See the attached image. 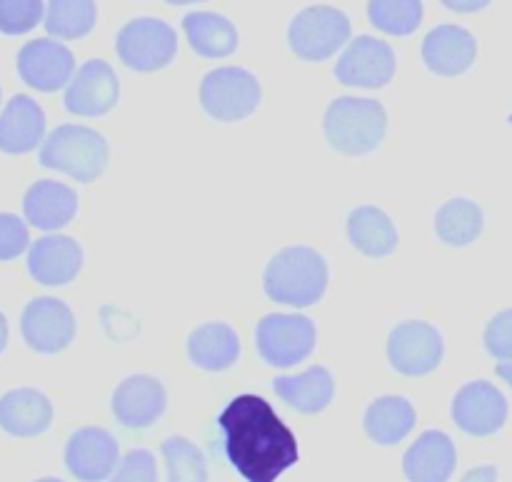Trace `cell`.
<instances>
[{
    "instance_id": "obj_1",
    "label": "cell",
    "mask_w": 512,
    "mask_h": 482,
    "mask_svg": "<svg viewBox=\"0 0 512 482\" xmlns=\"http://www.w3.org/2000/svg\"><path fill=\"white\" fill-rule=\"evenodd\" d=\"M218 425L230 465L248 482H275L300 460L295 435L260 395L245 393L230 400Z\"/></svg>"
},
{
    "instance_id": "obj_2",
    "label": "cell",
    "mask_w": 512,
    "mask_h": 482,
    "mask_svg": "<svg viewBox=\"0 0 512 482\" xmlns=\"http://www.w3.org/2000/svg\"><path fill=\"white\" fill-rule=\"evenodd\" d=\"M328 263L308 245H290L275 253L265 265V295L290 308H310L328 290Z\"/></svg>"
},
{
    "instance_id": "obj_3",
    "label": "cell",
    "mask_w": 512,
    "mask_h": 482,
    "mask_svg": "<svg viewBox=\"0 0 512 482\" xmlns=\"http://www.w3.org/2000/svg\"><path fill=\"white\" fill-rule=\"evenodd\" d=\"M325 140L340 155L360 158L383 143L388 130V113L373 98H335L325 110Z\"/></svg>"
},
{
    "instance_id": "obj_4",
    "label": "cell",
    "mask_w": 512,
    "mask_h": 482,
    "mask_svg": "<svg viewBox=\"0 0 512 482\" xmlns=\"http://www.w3.org/2000/svg\"><path fill=\"white\" fill-rule=\"evenodd\" d=\"M108 140L85 125H58L40 148V165L70 175L78 183H93L108 168Z\"/></svg>"
},
{
    "instance_id": "obj_5",
    "label": "cell",
    "mask_w": 512,
    "mask_h": 482,
    "mask_svg": "<svg viewBox=\"0 0 512 482\" xmlns=\"http://www.w3.org/2000/svg\"><path fill=\"white\" fill-rule=\"evenodd\" d=\"M263 90L250 70L228 68L210 70L200 83V105L210 118L220 123H238L258 110Z\"/></svg>"
},
{
    "instance_id": "obj_6",
    "label": "cell",
    "mask_w": 512,
    "mask_h": 482,
    "mask_svg": "<svg viewBox=\"0 0 512 482\" xmlns=\"http://www.w3.org/2000/svg\"><path fill=\"white\" fill-rule=\"evenodd\" d=\"M350 40V20L330 5H310L300 10L288 28L290 50L300 60L323 63Z\"/></svg>"
},
{
    "instance_id": "obj_7",
    "label": "cell",
    "mask_w": 512,
    "mask_h": 482,
    "mask_svg": "<svg viewBox=\"0 0 512 482\" xmlns=\"http://www.w3.org/2000/svg\"><path fill=\"white\" fill-rule=\"evenodd\" d=\"M318 343V328L305 315H265L255 328L260 358L273 368H293L303 363Z\"/></svg>"
},
{
    "instance_id": "obj_8",
    "label": "cell",
    "mask_w": 512,
    "mask_h": 482,
    "mask_svg": "<svg viewBox=\"0 0 512 482\" xmlns=\"http://www.w3.org/2000/svg\"><path fill=\"white\" fill-rule=\"evenodd\" d=\"M115 50L125 68L155 73L173 63L178 55V35L160 18H135L118 33Z\"/></svg>"
},
{
    "instance_id": "obj_9",
    "label": "cell",
    "mask_w": 512,
    "mask_h": 482,
    "mask_svg": "<svg viewBox=\"0 0 512 482\" xmlns=\"http://www.w3.org/2000/svg\"><path fill=\"white\" fill-rule=\"evenodd\" d=\"M445 343L435 325L425 320H405L388 338V360L405 378H423L443 363Z\"/></svg>"
},
{
    "instance_id": "obj_10",
    "label": "cell",
    "mask_w": 512,
    "mask_h": 482,
    "mask_svg": "<svg viewBox=\"0 0 512 482\" xmlns=\"http://www.w3.org/2000/svg\"><path fill=\"white\" fill-rule=\"evenodd\" d=\"M20 333L30 350L55 355L75 338V315L68 303L58 298H35L20 315Z\"/></svg>"
},
{
    "instance_id": "obj_11",
    "label": "cell",
    "mask_w": 512,
    "mask_h": 482,
    "mask_svg": "<svg viewBox=\"0 0 512 482\" xmlns=\"http://www.w3.org/2000/svg\"><path fill=\"white\" fill-rule=\"evenodd\" d=\"M395 75V53L385 40L358 35L335 65V78L350 88H383Z\"/></svg>"
},
{
    "instance_id": "obj_12",
    "label": "cell",
    "mask_w": 512,
    "mask_h": 482,
    "mask_svg": "<svg viewBox=\"0 0 512 482\" xmlns=\"http://www.w3.org/2000/svg\"><path fill=\"white\" fill-rule=\"evenodd\" d=\"M508 400L488 380L463 385L453 398V423L473 438L495 435L508 420Z\"/></svg>"
},
{
    "instance_id": "obj_13",
    "label": "cell",
    "mask_w": 512,
    "mask_h": 482,
    "mask_svg": "<svg viewBox=\"0 0 512 482\" xmlns=\"http://www.w3.org/2000/svg\"><path fill=\"white\" fill-rule=\"evenodd\" d=\"M120 83L105 60H88L65 88V110L80 118H100L118 105Z\"/></svg>"
},
{
    "instance_id": "obj_14",
    "label": "cell",
    "mask_w": 512,
    "mask_h": 482,
    "mask_svg": "<svg viewBox=\"0 0 512 482\" xmlns=\"http://www.w3.org/2000/svg\"><path fill=\"white\" fill-rule=\"evenodd\" d=\"M18 73L30 88L40 93H55L73 80L75 58L58 40H30L18 53Z\"/></svg>"
},
{
    "instance_id": "obj_15",
    "label": "cell",
    "mask_w": 512,
    "mask_h": 482,
    "mask_svg": "<svg viewBox=\"0 0 512 482\" xmlns=\"http://www.w3.org/2000/svg\"><path fill=\"white\" fill-rule=\"evenodd\" d=\"M118 440L103 428H83L70 435L65 445V465L80 482H100L113 478L118 470Z\"/></svg>"
},
{
    "instance_id": "obj_16",
    "label": "cell",
    "mask_w": 512,
    "mask_h": 482,
    "mask_svg": "<svg viewBox=\"0 0 512 482\" xmlns=\"http://www.w3.org/2000/svg\"><path fill=\"white\" fill-rule=\"evenodd\" d=\"M168 405L163 383L153 375H130L115 388L110 408L115 420L125 428L143 430L158 423Z\"/></svg>"
},
{
    "instance_id": "obj_17",
    "label": "cell",
    "mask_w": 512,
    "mask_h": 482,
    "mask_svg": "<svg viewBox=\"0 0 512 482\" xmlns=\"http://www.w3.org/2000/svg\"><path fill=\"white\" fill-rule=\"evenodd\" d=\"M83 268V248L68 235H45L30 245L28 273L35 283L58 288L78 278Z\"/></svg>"
},
{
    "instance_id": "obj_18",
    "label": "cell",
    "mask_w": 512,
    "mask_h": 482,
    "mask_svg": "<svg viewBox=\"0 0 512 482\" xmlns=\"http://www.w3.org/2000/svg\"><path fill=\"white\" fill-rule=\"evenodd\" d=\"M478 58V43L473 33L460 25H438L423 40V60L430 73L455 78L470 70Z\"/></svg>"
},
{
    "instance_id": "obj_19",
    "label": "cell",
    "mask_w": 512,
    "mask_h": 482,
    "mask_svg": "<svg viewBox=\"0 0 512 482\" xmlns=\"http://www.w3.org/2000/svg\"><path fill=\"white\" fill-rule=\"evenodd\" d=\"M23 213L33 228L53 233L65 228L78 213V195L58 180H38L23 198Z\"/></svg>"
},
{
    "instance_id": "obj_20",
    "label": "cell",
    "mask_w": 512,
    "mask_h": 482,
    "mask_svg": "<svg viewBox=\"0 0 512 482\" xmlns=\"http://www.w3.org/2000/svg\"><path fill=\"white\" fill-rule=\"evenodd\" d=\"M458 465L453 440L440 430H428L408 448L403 458L405 478L410 482H448Z\"/></svg>"
},
{
    "instance_id": "obj_21",
    "label": "cell",
    "mask_w": 512,
    "mask_h": 482,
    "mask_svg": "<svg viewBox=\"0 0 512 482\" xmlns=\"http://www.w3.org/2000/svg\"><path fill=\"white\" fill-rule=\"evenodd\" d=\"M45 138V113L28 95H15L0 115V150L23 155L38 148Z\"/></svg>"
},
{
    "instance_id": "obj_22",
    "label": "cell",
    "mask_w": 512,
    "mask_h": 482,
    "mask_svg": "<svg viewBox=\"0 0 512 482\" xmlns=\"http://www.w3.org/2000/svg\"><path fill=\"white\" fill-rule=\"evenodd\" d=\"M53 423V405L40 390L18 388L0 398V428L15 438L43 435Z\"/></svg>"
},
{
    "instance_id": "obj_23",
    "label": "cell",
    "mask_w": 512,
    "mask_h": 482,
    "mask_svg": "<svg viewBox=\"0 0 512 482\" xmlns=\"http://www.w3.org/2000/svg\"><path fill=\"white\" fill-rule=\"evenodd\" d=\"M273 390L288 408L303 415H318L333 403L335 380L328 368L313 365L303 375H283L273 380Z\"/></svg>"
},
{
    "instance_id": "obj_24",
    "label": "cell",
    "mask_w": 512,
    "mask_h": 482,
    "mask_svg": "<svg viewBox=\"0 0 512 482\" xmlns=\"http://www.w3.org/2000/svg\"><path fill=\"white\" fill-rule=\"evenodd\" d=\"M190 363L208 373H223L240 358L238 333L228 323H205L188 338Z\"/></svg>"
},
{
    "instance_id": "obj_25",
    "label": "cell",
    "mask_w": 512,
    "mask_h": 482,
    "mask_svg": "<svg viewBox=\"0 0 512 482\" xmlns=\"http://www.w3.org/2000/svg\"><path fill=\"white\" fill-rule=\"evenodd\" d=\"M348 240L358 253L380 260L398 248V228L385 210L363 205L348 215Z\"/></svg>"
},
{
    "instance_id": "obj_26",
    "label": "cell",
    "mask_w": 512,
    "mask_h": 482,
    "mask_svg": "<svg viewBox=\"0 0 512 482\" xmlns=\"http://www.w3.org/2000/svg\"><path fill=\"white\" fill-rule=\"evenodd\" d=\"M183 30L190 48L203 58H228L238 48V30L225 15L208 10L188 13L183 18Z\"/></svg>"
},
{
    "instance_id": "obj_27",
    "label": "cell",
    "mask_w": 512,
    "mask_h": 482,
    "mask_svg": "<svg viewBox=\"0 0 512 482\" xmlns=\"http://www.w3.org/2000/svg\"><path fill=\"white\" fill-rule=\"evenodd\" d=\"M415 428V408L400 395H383L365 410V433L378 445H398Z\"/></svg>"
},
{
    "instance_id": "obj_28",
    "label": "cell",
    "mask_w": 512,
    "mask_h": 482,
    "mask_svg": "<svg viewBox=\"0 0 512 482\" xmlns=\"http://www.w3.org/2000/svg\"><path fill=\"white\" fill-rule=\"evenodd\" d=\"M485 215L475 200L453 198L440 205L435 213V233L445 245L453 248H465L473 245L483 235Z\"/></svg>"
},
{
    "instance_id": "obj_29",
    "label": "cell",
    "mask_w": 512,
    "mask_h": 482,
    "mask_svg": "<svg viewBox=\"0 0 512 482\" xmlns=\"http://www.w3.org/2000/svg\"><path fill=\"white\" fill-rule=\"evenodd\" d=\"M95 18V0H48L45 30L60 40H78L93 30Z\"/></svg>"
},
{
    "instance_id": "obj_30",
    "label": "cell",
    "mask_w": 512,
    "mask_h": 482,
    "mask_svg": "<svg viewBox=\"0 0 512 482\" xmlns=\"http://www.w3.org/2000/svg\"><path fill=\"white\" fill-rule=\"evenodd\" d=\"M368 18L388 35H410L423 23V0H370Z\"/></svg>"
},
{
    "instance_id": "obj_31",
    "label": "cell",
    "mask_w": 512,
    "mask_h": 482,
    "mask_svg": "<svg viewBox=\"0 0 512 482\" xmlns=\"http://www.w3.org/2000/svg\"><path fill=\"white\" fill-rule=\"evenodd\" d=\"M163 458L168 465V482H208V463L203 450L188 438H168L163 443Z\"/></svg>"
},
{
    "instance_id": "obj_32",
    "label": "cell",
    "mask_w": 512,
    "mask_h": 482,
    "mask_svg": "<svg viewBox=\"0 0 512 482\" xmlns=\"http://www.w3.org/2000/svg\"><path fill=\"white\" fill-rule=\"evenodd\" d=\"M43 18V0H0V33L23 35Z\"/></svg>"
},
{
    "instance_id": "obj_33",
    "label": "cell",
    "mask_w": 512,
    "mask_h": 482,
    "mask_svg": "<svg viewBox=\"0 0 512 482\" xmlns=\"http://www.w3.org/2000/svg\"><path fill=\"white\" fill-rule=\"evenodd\" d=\"M485 350L493 355L498 363H510L512 360V308L495 315L485 325Z\"/></svg>"
},
{
    "instance_id": "obj_34",
    "label": "cell",
    "mask_w": 512,
    "mask_h": 482,
    "mask_svg": "<svg viewBox=\"0 0 512 482\" xmlns=\"http://www.w3.org/2000/svg\"><path fill=\"white\" fill-rule=\"evenodd\" d=\"M28 225L18 215L0 213V263L15 260L28 248Z\"/></svg>"
},
{
    "instance_id": "obj_35",
    "label": "cell",
    "mask_w": 512,
    "mask_h": 482,
    "mask_svg": "<svg viewBox=\"0 0 512 482\" xmlns=\"http://www.w3.org/2000/svg\"><path fill=\"white\" fill-rule=\"evenodd\" d=\"M110 482H158V468H155L153 453H148V450H130Z\"/></svg>"
},
{
    "instance_id": "obj_36",
    "label": "cell",
    "mask_w": 512,
    "mask_h": 482,
    "mask_svg": "<svg viewBox=\"0 0 512 482\" xmlns=\"http://www.w3.org/2000/svg\"><path fill=\"white\" fill-rule=\"evenodd\" d=\"M453 13H478V10L488 8L490 0H440Z\"/></svg>"
},
{
    "instance_id": "obj_37",
    "label": "cell",
    "mask_w": 512,
    "mask_h": 482,
    "mask_svg": "<svg viewBox=\"0 0 512 482\" xmlns=\"http://www.w3.org/2000/svg\"><path fill=\"white\" fill-rule=\"evenodd\" d=\"M460 482H498V468H493V465L473 468Z\"/></svg>"
},
{
    "instance_id": "obj_38",
    "label": "cell",
    "mask_w": 512,
    "mask_h": 482,
    "mask_svg": "<svg viewBox=\"0 0 512 482\" xmlns=\"http://www.w3.org/2000/svg\"><path fill=\"white\" fill-rule=\"evenodd\" d=\"M495 373H498L500 380H505V383H508L512 388V360H510V363H498Z\"/></svg>"
},
{
    "instance_id": "obj_39",
    "label": "cell",
    "mask_w": 512,
    "mask_h": 482,
    "mask_svg": "<svg viewBox=\"0 0 512 482\" xmlns=\"http://www.w3.org/2000/svg\"><path fill=\"white\" fill-rule=\"evenodd\" d=\"M5 345H8V320L0 313V353L5 350Z\"/></svg>"
},
{
    "instance_id": "obj_40",
    "label": "cell",
    "mask_w": 512,
    "mask_h": 482,
    "mask_svg": "<svg viewBox=\"0 0 512 482\" xmlns=\"http://www.w3.org/2000/svg\"><path fill=\"white\" fill-rule=\"evenodd\" d=\"M170 5H190V3H203V0H165Z\"/></svg>"
},
{
    "instance_id": "obj_41",
    "label": "cell",
    "mask_w": 512,
    "mask_h": 482,
    "mask_svg": "<svg viewBox=\"0 0 512 482\" xmlns=\"http://www.w3.org/2000/svg\"><path fill=\"white\" fill-rule=\"evenodd\" d=\"M35 482H63V480H58V478H43V480H35Z\"/></svg>"
}]
</instances>
